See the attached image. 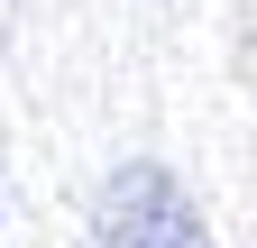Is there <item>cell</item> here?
<instances>
[{
	"label": "cell",
	"instance_id": "1",
	"mask_svg": "<svg viewBox=\"0 0 257 248\" xmlns=\"http://www.w3.org/2000/svg\"><path fill=\"white\" fill-rule=\"evenodd\" d=\"M101 248H211V230L166 166H128L101 202Z\"/></svg>",
	"mask_w": 257,
	"mask_h": 248
}]
</instances>
